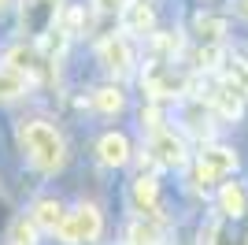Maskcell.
<instances>
[{"instance_id": "6da1fadb", "label": "cell", "mask_w": 248, "mask_h": 245, "mask_svg": "<svg viewBox=\"0 0 248 245\" xmlns=\"http://www.w3.org/2000/svg\"><path fill=\"white\" fill-rule=\"evenodd\" d=\"M19 141L26 149V160L41 175H52L67 163V141H63V134L45 119H26L19 126Z\"/></svg>"}, {"instance_id": "7a4b0ae2", "label": "cell", "mask_w": 248, "mask_h": 245, "mask_svg": "<svg viewBox=\"0 0 248 245\" xmlns=\"http://www.w3.org/2000/svg\"><path fill=\"white\" fill-rule=\"evenodd\" d=\"M100 230H104L100 212H96L93 204H78L74 212L63 215V223H60V230H56V234H60L67 245H89V242H96V238H100Z\"/></svg>"}, {"instance_id": "3957f363", "label": "cell", "mask_w": 248, "mask_h": 245, "mask_svg": "<svg viewBox=\"0 0 248 245\" xmlns=\"http://www.w3.org/2000/svg\"><path fill=\"white\" fill-rule=\"evenodd\" d=\"M233 167H237V153H233V149L215 145V149H204V153H200V160H197V178H200V182H218V178H226Z\"/></svg>"}, {"instance_id": "277c9868", "label": "cell", "mask_w": 248, "mask_h": 245, "mask_svg": "<svg viewBox=\"0 0 248 245\" xmlns=\"http://www.w3.org/2000/svg\"><path fill=\"white\" fill-rule=\"evenodd\" d=\"M63 204L56 201V197H37L33 201V208H30V223L37 227V230H48V234H56L60 230V223H63Z\"/></svg>"}, {"instance_id": "5b68a950", "label": "cell", "mask_w": 248, "mask_h": 245, "mask_svg": "<svg viewBox=\"0 0 248 245\" xmlns=\"http://www.w3.org/2000/svg\"><path fill=\"white\" fill-rule=\"evenodd\" d=\"M152 153H155V160L167 163V167H182V163H186V141H182V138H174L170 130H155Z\"/></svg>"}, {"instance_id": "8992f818", "label": "cell", "mask_w": 248, "mask_h": 245, "mask_svg": "<svg viewBox=\"0 0 248 245\" xmlns=\"http://www.w3.org/2000/svg\"><path fill=\"white\" fill-rule=\"evenodd\" d=\"M96 153H100V163H108V167H126V160H130V141H126V134L108 130L100 141H96Z\"/></svg>"}, {"instance_id": "52a82bcc", "label": "cell", "mask_w": 248, "mask_h": 245, "mask_svg": "<svg viewBox=\"0 0 248 245\" xmlns=\"http://www.w3.org/2000/svg\"><path fill=\"white\" fill-rule=\"evenodd\" d=\"M52 19H56V0H22V26H30L33 34H41Z\"/></svg>"}, {"instance_id": "ba28073f", "label": "cell", "mask_w": 248, "mask_h": 245, "mask_svg": "<svg viewBox=\"0 0 248 245\" xmlns=\"http://www.w3.org/2000/svg\"><path fill=\"white\" fill-rule=\"evenodd\" d=\"M100 60H104V67L126 74V71H130V63H134V56H130V45H126L123 37H108L100 45Z\"/></svg>"}, {"instance_id": "9c48e42d", "label": "cell", "mask_w": 248, "mask_h": 245, "mask_svg": "<svg viewBox=\"0 0 248 245\" xmlns=\"http://www.w3.org/2000/svg\"><path fill=\"white\" fill-rule=\"evenodd\" d=\"M218 204H222V212L226 215H245L248 212V197H245V190H241V182H226L222 190H218Z\"/></svg>"}, {"instance_id": "30bf717a", "label": "cell", "mask_w": 248, "mask_h": 245, "mask_svg": "<svg viewBox=\"0 0 248 245\" xmlns=\"http://www.w3.org/2000/svg\"><path fill=\"white\" fill-rule=\"evenodd\" d=\"M226 86L241 97H248V63L241 56H230L226 60Z\"/></svg>"}, {"instance_id": "8fae6325", "label": "cell", "mask_w": 248, "mask_h": 245, "mask_svg": "<svg viewBox=\"0 0 248 245\" xmlns=\"http://www.w3.org/2000/svg\"><path fill=\"white\" fill-rule=\"evenodd\" d=\"M26 93V74L11 71V67H0V101H15Z\"/></svg>"}, {"instance_id": "7c38bea8", "label": "cell", "mask_w": 248, "mask_h": 245, "mask_svg": "<svg viewBox=\"0 0 248 245\" xmlns=\"http://www.w3.org/2000/svg\"><path fill=\"white\" fill-rule=\"evenodd\" d=\"M155 197H159V186H155V178H137L134 182V201L145 208V212H155Z\"/></svg>"}, {"instance_id": "4fadbf2b", "label": "cell", "mask_w": 248, "mask_h": 245, "mask_svg": "<svg viewBox=\"0 0 248 245\" xmlns=\"http://www.w3.org/2000/svg\"><path fill=\"white\" fill-rule=\"evenodd\" d=\"M123 22H126V30H148V26H152V8H145V4H130L126 15H123Z\"/></svg>"}, {"instance_id": "5bb4252c", "label": "cell", "mask_w": 248, "mask_h": 245, "mask_svg": "<svg viewBox=\"0 0 248 245\" xmlns=\"http://www.w3.org/2000/svg\"><path fill=\"white\" fill-rule=\"evenodd\" d=\"M211 101L218 104V112L226 115V119H237L241 115V101H237V93L230 89V86H218V93L211 97Z\"/></svg>"}, {"instance_id": "9a60e30c", "label": "cell", "mask_w": 248, "mask_h": 245, "mask_svg": "<svg viewBox=\"0 0 248 245\" xmlns=\"http://www.w3.org/2000/svg\"><path fill=\"white\" fill-rule=\"evenodd\" d=\"M93 104L100 108V112H108V115H115V112H123V93L119 89H111V86H104V89H96V97H93Z\"/></svg>"}, {"instance_id": "2e32d148", "label": "cell", "mask_w": 248, "mask_h": 245, "mask_svg": "<svg viewBox=\"0 0 248 245\" xmlns=\"http://www.w3.org/2000/svg\"><path fill=\"white\" fill-rule=\"evenodd\" d=\"M11 242H15V245H33V242H37V227H33L30 219H15V227H11Z\"/></svg>"}, {"instance_id": "e0dca14e", "label": "cell", "mask_w": 248, "mask_h": 245, "mask_svg": "<svg viewBox=\"0 0 248 245\" xmlns=\"http://www.w3.org/2000/svg\"><path fill=\"white\" fill-rule=\"evenodd\" d=\"M241 15H245V19H248V0H241Z\"/></svg>"}, {"instance_id": "ac0fdd59", "label": "cell", "mask_w": 248, "mask_h": 245, "mask_svg": "<svg viewBox=\"0 0 248 245\" xmlns=\"http://www.w3.org/2000/svg\"><path fill=\"white\" fill-rule=\"evenodd\" d=\"M0 8H8V0H0Z\"/></svg>"}]
</instances>
